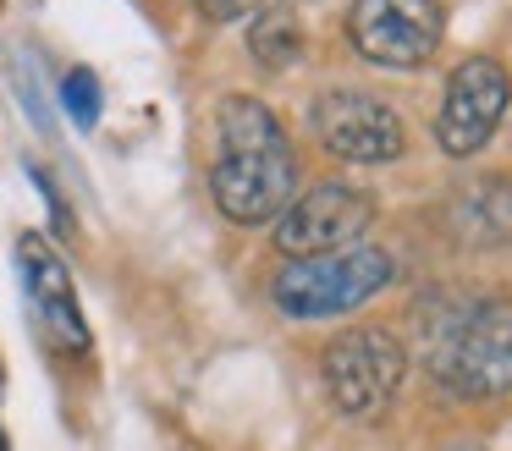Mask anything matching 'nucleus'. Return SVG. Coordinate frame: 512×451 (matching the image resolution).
<instances>
[{
  "instance_id": "obj_1",
  "label": "nucleus",
  "mask_w": 512,
  "mask_h": 451,
  "mask_svg": "<svg viewBox=\"0 0 512 451\" xmlns=\"http://www.w3.org/2000/svg\"><path fill=\"white\" fill-rule=\"evenodd\" d=\"M292 187H298V160L270 105L254 94H226L215 110L210 165V193L221 215L237 226H265L292 204Z\"/></svg>"
},
{
  "instance_id": "obj_2",
  "label": "nucleus",
  "mask_w": 512,
  "mask_h": 451,
  "mask_svg": "<svg viewBox=\"0 0 512 451\" xmlns=\"http://www.w3.org/2000/svg\"><path fill=\"white\" fill-rule=\"evenodd\" d=\"M419 358L452 396L512 391V303L501 297L430 292L413 314Z\"/></svg>"
},
{
  "instance_id": "obj_3",
  "label": "nucleus",
  "mask_w": 512,
  "mask_h": 451,
  "mask_svg": "<svg viewBox=\"0 0 512 451\" xmlns=\"http://www.w3.org/2000/svg\"><path fill=\"white\" fill-rule=\"evenodd\" d=\"M397 275L386 248L375 242H353L336 253H314V259H287L270 281V303L287 319H336L364 308L369 297H380Z\"/></svg>"
},
{
  "instance_id": "obj_4",
  "label": "nucleus",
  "mask_w": 512,
  "mask_h": 451,
  "mask_svg": "<svg viewBox=\"0 0 512 451\" xmlns=\"http://www.w3.org/2000/svg\"><path fill=\"white\" fill-rule=\"evenodd\" d=\"M325 385H331V402L342 407L347 418H375L397 402L402 374H408V352L391 330L358 325L342 330V336L325 347Z\"/></svg>"
},
{
  "instance_id": "obj_5",
  "label": "nucleus",
  "mask_w": 512,
  "mask_h": 451,
  "mask_svg": "<svg viewBox=\"0 0 512 451\" xmlns=\"http://www.w3.org/2000/svg\"><path fill=\"white\" fill-rule=\"evenodd\" d=\"M347 39L364 61L391 66V72H413L441 50L446 11L441 0H353Z\"/></svg>"
},
{
  "instance_id": "obj_6",
  "label": "nucleus",
  "mask_w": 512,
  "mask_h": 451,
  "mask_svg": "<svg viewBox=\"0 0 512 451\" xmlns=\"http://www.w3.org/2000/svg\"><path fill=\"white\" fill-rule=\"evenodd\" d=\"M375 226V198L347 182H320L314 193L292 198L276 215V248L287 259H314V253L353 248Z\"/></svg>"
},
{
  "instance_id": "obj_7",
  "label": "nucleus",
  "mask_w": 512,
  "mask_h": 451,
  "mask_svg": "<svg viewBox=\"0 0 512 451\" xmlns=\"http://www.w3.org/2000/svg\"><path fill=\"white\" fill-rule=\"evenodd\" d=\"M512 105V77L501 61L490 55H468L452 77H446V94H441V116H435V138L452 160H468L490 143V132L501 127Z\"/></svg>"
},
{
  "instance_id": "obj_8",
  "label": "nucleus",
  "mask_w": 512,
  "mask_h": 451,
  "mask_svg": "<svg viewBox=\"0 0 512 451\" xmlns=\"http://www.w3.org/2000/svg\"><path fill=\"white\" fill-rule=\"evenodd\" d=\"M314 132H320L325 154L347 165H386L408 149L397 110L364 88H331V94L314 99Z\"/></svg>"
},
{
  "instance_id": "obj_9",
  "label": "nucleus",
  "mask_w": 512,
  "mask_h": 451,
  "mask_svg": "<svg viewBox=\"0 0 512 451\" xmlns=\"http://www.w3.org/2000/svg\"><path fill=\"white\" fill-rule=\"evenodd\" d=\"M17 275H23V303L34 314V330L45 336V347L67 352V358L72 352H89V325H83L72 270L61 264V253L39 231L17 237Z\"/></svg>"
},
{
  "instance_id": "obj_10",
  "label": "nucleus",
  "mask_w": 512,
  "mask_h": 451,
  "mask_svg": "<svg viewBox=\"0 0 512 451\" xmlns=\"http://www.w3.org/2000/svg\"><path fill=\"white\" fill-rule=\"evenodd\" d=\"M452 226L474 248H501L512 242V182L507 176H479L474 187H457Z\"/></svg>"
},
{
  "instance_id": "obj_11",
  "label": "nucleus",
  "mask_w": 512,
  "mask_h": 451,
  "mask_svg": "<svg viewBox=\"0 0 512 451\" xmlns=\"http://www.w3.org/2000/svg\"><path fill=\"white\" fill-rule=\"evenodd\" d=\"M248 50H254V61L270 66V72H281V66H298V61H303V22L292 17L287 6L254 11V22H248Z\"/></svg>"
},
{
  "instance_id": "obj_12",
  "label": "nucleus",
  "mask_w": 512,
  "mask_h": 451,
  "mask_svg": "<svg viewBox=\"0 0 512 451\" xmlns=\"http://www.w3.org/2000/svg\"><path fill=\"white\" fill-rule=\"evenodd\" d=\"M61 105H67V116L78 121V127H94V121H100V105H105L100 77H94L89 66L67 72V77H61Z\"/></svg>"
},
{
  "instance_id": "obj_13",
  "label": "nucleus",
  "mask_w": 512,
  "mask_h": 451,
  "mask_svg": "<svg viewBox=\"0 0 512 451\" xmlns=\"http://www.w3.org/2000/svg\"><path fill=\"white\" fill-rule=\"evenodd\" d=\"M28 176H34V187H39V193H45V204H50V215H56V226H61V231H72V215H67V204H61L56 182H50V176L39 171V165H34V171H28Z\"/></svg>"
},
{
  "instance_id": "obj_14",
  "label": "nucleus",
  "mask_w": 512,
  "mask_h": 451,
  "mask_svg": "<svg viewBox=\"0 0 512 451\" xmlns=\"http://www.w3.org/2000/svg\"><path fill=\"white\" fill-rule=\"evenodd\" d=\"M199 11L210 22H237V17H248V11H254V0H199Z\"/></svg>"
},
{
  "instance_id": "obj_15",
  "label": "nucleus",
  "mask_w": 512,
  "mask_h": 451,
  "mask_svg": "<svg viewBox=\"0 0 512 451\" xmlns=\"http://www.w3.org/2000/svg\"><path fill=\"white\" fill-rule=\"evenodd\" d=\"M0 451H12V440H6V429H0Z\"/></svg>"
}]
</instances>
